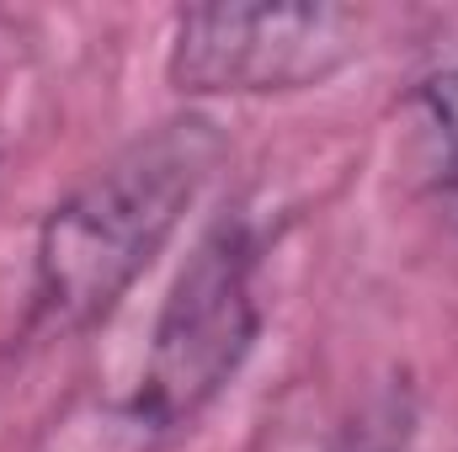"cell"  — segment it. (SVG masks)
Returning a JSON list of instances; mask_svg holds the SVG:
<instances>
[{"label": "cell", "mask_w": 458, "mask_h": 452, "mask_svg": "<svg viewBox=\"0 0 458 452\" xmlns=\"http://www.w3.org/2000/svg\"><path fill=\"white\" fill-rule=\"evenodd\" d=\"M225 160L208 117H171L91 171L38 229L32 293L48 325L86 331L149 272Z\"/></svg>", "instance_id": "obj_1"}, {"label": "cell", "mask_w": 458, "mask_h": 452, "mask_svg": "<svg viewBox=\"0 0 458 452\" xmlns=\"http://www.w3.org/2000/svg\"><path fill=\"white\" fill-rule=\"evenodd\" d=\"M256 336H261L256 245L245 224H219L187 255L160 304L144 378L133 394L139 421H149L155 431L192 421L240 372Z\"/></svg>", "instance_id": "obj_2"}, {"label": "cell", "mask_w": 458, "mask_h": 452, "mask_svg": "<svg viewBox=\"0 0 458 452\" xmlns=\"http://www.w3.org/2000/svg\"><path fill=\"white\" fill-rule=\"evenodd\" d=\"M400 437H405V415L384 410V415H373V421L346 426L326 452H400Z\"/></svg>", "instance_id": "obj_5"}, {"label": "cell", "mask_w": 458, "mask_h": 452, "mask_svg": "<svg viewBox=\"0 0 458 452\" xmlns=\"http://www.w3.org/2000/svg\"><path fill=\"white\" fill-rule=\"evenodd\" d=\"M352 54L357 16L342 5H192L165 75L187 96H283L331 80Z\"/></svg>", "instance_id": "obj_3"}, {"label": "cell", "mask_w": 458, "mask_h": 452, "mask_svg": "<svg viewBox=\"0 0 458 452\" xmlns=\"http://www.w3.org/2000/svg\"><path fill=\"white\" fill-rule=\"evenodd\" d=\"M411 113L421 117V128H427L437 187L443 192H458V70L427 75L416 86V96H411Z\"/></svg>", "instance_id": "obj_4"}]
</instances>
